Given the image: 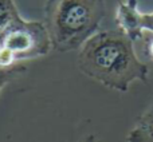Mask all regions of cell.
Returning <instances> with one entry per match:
<instances>
[{
    "mask_svg": "<svg viewBox=\"0 0 153 142\" xmlns=\"http://www.w3.org/2000/svg\"><path fill=\"white\" fill-rule=\"evenodd\" d=\"M24 72H26V66L20 63L10 69H0V92L8 83H11L13 79H16Z\"/></svg>",
    "mask_w": 153,
    "mask_h": 142,
    "instance_id": "cell-7",
    "label": "cell"
},
{
    "mask_svg": "<svg viewBox=\"0 0 153 142\" xmlns=\"http://www.w3.org/2000/svg\"><path fill=\"white\" fill-rule=\"evenodd\" d=\"M141 24L144 31H149L153 34V12L143 13L141 15Z\"/></svg>",
    "mask_w": 153,
    "mask_h": 142,
    "instance_id": "cell-9",
    "label": "cell"
},
{
    "mask_svg": "<svg viewBox=\"0 0 153 142\" xmlns=\"http://www.w3.org/2000/svg\"><path fill=\"white\" fill-rule=\"evenodd\" d=\"M76 63L90 79L121 92L128 91L134 81L148 82V66L138 59L133 42L120 30L100 31L87 39L79 48Z\"/></svg>",
    "mask_w": 153,
    "mask_h": 142,
    "instance_id": "cell-1",
    "label": "cell"
},
{
    "mask_svg": "<svg viewBox=\"0 0 153 142\" xmlns=\"http://www.w3.org/2000/svg\"><path fill=\"white\" fill-rule=\"evenodd\" d=\"M18 16H20V13L13 0H0V39Z\"/></svg>",
    "mask_w": 153,
    "mask_h": 142,
    "instance_id": "cell-6",
    "label": "cell"
},
{
    "mask_svg": "<svg viewBox=\"0 0 153 142\" xmlns=\"http://www.w3.org/2000/svg\"><path fill=\"white\" fill-rule=\"evenodd\" d=\"M141 15L138 11V0L120 1L116 12V21L118 30L125 34L133 43L143 39L144 28L141 24Z\"/></svg>",
    "mask_w": 153,
    "mask_h": 142,
    "instance_id": "cell-4",
    "label": "cell"
},
{
    "mask_svg": "<svg viewBox=\"0 0 153 142\" xmlns=\"http://www.w3.org/2000/svg\"><path fill=\"white\" fill-rule=\"evenodd\" d=\"M105 13L103 0H46L43 24L50 35L53 50H79L97 34Z\"/></svg>",
    "mask_w": 153,
    "mask_h": 142,
    "instance_id": "cell-2",
    "label": "cell"
},
{
    "mask_svg": "<svg viewBox=\"0 0 153 142\" xmlns=\"http://www.w3.org/2000/svg\"><path fill=\"white\" fill-rule=\"evenodd\" d=\"M126 142H153V106L138 117L133 129L128 133Z\"/></svg>",
    "mask_w": 153,
    "mask_h": 142,
    "instance_id": "cell-5",
    "label": "cell"
},
{
    "mask_svg": "<svg viewBox=\"0 0 153 142\" xmlns=\"http://www.w3.org/2000/svg\"><path fill=\"white\" fill-rule=\"evenodd\" d=\"M0 46L5 47L16 62L45 56L53 50L50 35L43 21L26 20L18 16L0 39Z\"/></svg>",
    "mask_w": 153,
    "mask_h": 142,
    "instance_id": "cell-3",
    "label": "cell"
},
{
    "mask_svg": "<svg viewBox=\"0 0 153 142\" xmlns=\"http://www.w3.org/2000/svg\"><path fill=\"white\" fill-rule=\"evenodd\" d=\"M152 106H153V101H152Z\"/></svg>",
    "mask_w": 153,
    "mask_h": 142,
    "instance_id": "cell-12",
    "label": "cell"
},
{
    "mask_svg": "<svg viewBox=\"0 0 153 142\" xmlns=\"http://www.w3.org/2000/svg\"><path fill=\"white\" fill-rule=\"evenodd\" d=\"M148 53H149V55H151V58L153 59V40L151 43H149V48H148Z\"/></svg>",
    "mask_w": 153,
    "mask_h": 142,
    "instance_id": "cell-11",
    "label": "cell"
},
{
    "mask_svg": "<svg viewBox=\"0 0 153 142\" xmlns=\"http://www.w3.org/2000/svg\"><path fill=\"white\" fill-rule=\"evenodd\" d=\"M16 64L19 63L16 62L15 56L5 47L0 46V69H10V67H13Z\"/></svg>",
    "mask_w": 153,
    "mask_h": 142,
    "instance_id": "cell-8",
    "label": "cell"
},
{
    "mask_svg": "<svg viewBox=\"0 0 153 142\" xmlns=\"http://www.w3.org/2000/svg\"><path fill=\"white\" fill-rule=\"evenodd\" d=\"M78 142H100V140H98L94 134H89V135H86V137L81 138Z\"/></svg>",
    "mask_w": 153,
    "mask_h": 142,
    "instance_id": "cell-10",
    "label": "cell"
}]
</instances>
